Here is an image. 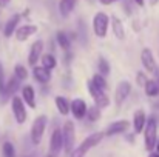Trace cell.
<instances>
[{"instance_id": "cell-1", "label": "cell", "mask_w": 159, "mask_h": 157, "mask_svg": "<svg viewBox=\"0 0 159 157\" xmlns=\"http://www.w3.org/2000/svg\"><path fill=\"white\" fill-rule=\"evenodd\" d=\"M104 137H105L104 133H94V134H90L85 140H82V143H80L76 150L71 151L70 157H84L90 150H91V148H94L96 145H99V143L102 142Z\"/></svg>"}, {"instance_id": "cell-2", "label": "cell", "mask_w": 159, "mask_h": 157, "mask_svg": "<svg viewBox=\"0 0 159 157\" xmlns=\"http://www.w3.org/2000/svg\"><path fill=\"white\" fill-rule=\"evenodd\" d=\"M142 131H144V139H145V148L148 151H153L156 140H158V123H156V120L153 117L147 119Z\"/></svg>"}, {"instance_id": "cell-3", "label": "cell", "mask_w": 159, "mask_h": 157, "mask_svg": "<svg viewBox=\"0 0 159 157\" xmlns=\"http://www.w3.org/2000/svg\"><path fill=\"white\" fill-rule=\"evenodd\" d=\"M62 140H63V150L70 156L71 151L74 150V143H76V128L71 120L65 122V125L62 128Z\"/></svg>"}, {"instance_id": "cell-4", "label": "cell", "mask_w": 159, "mask_h": 157, "mask_svg": "<svg viewBox=\"0 0 159 157\" xmlns=\"http://www.w3.org/2000/svg\"><path fill=\"white\" fill-rule=\"evenodd\" d=\"M47 123H48V119L47 116H37L33 122V126H31V142L34 145H39L42 142V137L45 134V129H47Z\"/></svg>"}, {"instance_id": "cell-5", "label": "cell", "mask_w": 159, "mask_h": 157, "mask_svg": "<svg viewBox=\"0 0 159 157\" xmlns=\"http://www.w3.org/2000/svg\"><path fill=\"white\" fill-rule=\"evenodd\" d=\"M108 26H110V17L105 12H98L93 17V31L98 39H105Z\"/></svg>"}, {"instance_id": "cell-6", "label": "cell", "mask_w": 159, "mask_h": 157, "mask_svg": "<svg viewBox=\"0 0 159 157\" xmlns=\"http://www.w3.org/2000/svg\"><path fill=\"white\" fill-rule=\"evenodd\" d=\"M11 109H12V114H14V119L19 125L25 123L26 122V108H25V102L22 100V97L19 96H12L11 97Z\"/></svg>"}, {"instance_id": "cell-7", "label": "cell", "mask_w": 159, "mask_h": 157, "mask_svg": "<svg viewBox=\"0 0 159 157\" xmlns=\"http://www.w3.org/2000/svg\"><path fill=\"white\" fill-rule=\"evenodd\" d=\"M87 86H88V93H90V96L93 97V100H94V103H96L98 108H107V106L110 105V99H108V96L105 94V91L96 88V86L93 85L91 80L87 83Z\"/></svg>"}, {"instance_id": "cell-8", "label": "cell", "mask_w": 159, "mask_h": 157, "mask_svg": "<svg viewBox=\"0 0 159 157\" xmlns=\"http://www.w3.org/2000/svg\"><path fill=\"white\" fill-rule=\"evenodd\" d=\"M141 62L145 68L147 72H152V74H156L158 72V65H156V60H155V55L150 48H144L141 52Z\"/></svg>"}, {"instance_id": "cell-9", "label": "cell", "mask_w": 159, "mask_h": 157, "mask_svg": "<svg viewBox=\"0 0 159 157\" xmlns=\"http://www.w3.org/2000/svg\"><path fill=\"white\" fill-rule=\"evenodd\" d=\"M130 93H131V83H130L128 80L119 82V85H117V88H116V94H114L116 103L117 105L124 103V102L127 100V97L130 96Z\"/></svg>"}, {"instance_id": "cell-10", "label": "cell", "mask_w": 159, "mask_h": 157, "mask_svg": "<svg viewBox=\"0 0 159 157\" xmlns=\"http://www.w3.org/2000/svg\"><path fill=\"white\" fill-rule=\"evenodd\" d=\"M37 33V26L36 25H22V26H17V29L14 31L16 34V39L19 42H25L28 40L33 34Z\"/></svg>"}, {"instance_id": "cell-11", "label": "cell", "mask_w": 159, "mask_h": 157, "mask_svg": "<svg viewBox=\"0 0 159 157\" xmlns=\"http://www.w3.org/2000/svg\"><path fill=\"white\" fill-rule=\"evenodd\" d=\"M130 128V122L128 120H117V122H113L111 125H108V128L105 129V136H116V134H122L125 133L127 129Z\"/></svg>"}, {"instance_id": "cell-12", "label": "cell", "mask_w": 159, "mask_h": 157, "mask_svg": "<svg viewBox=\"0 0 159 157\" xmlns=\"http://www.w3.org/2000/svg\"><path fill=\"white\" fill-rule=\"evenodd\" d=\"M87 103H85V100H82V99H74L71 103H70V111L73 112V116L77 119V120H82L84 117H85V114H87Z\"/></svg>"}, {"instance_id": "cell-13", "label": "cell", "mask_w": 159, "mask_h": 157, "mask_svg": "<svg viewBox=\"0 0 159 157\" xmlns=\"http://www.w3.org/2000/svg\"><path fill=\"white\" fill-rule=\"evenodd\" d=\"M42 51H43V42H42V40H36V42L31 45V50H30V54H28V63H30L31 66L37 65V62L40 60Z\"/></svg>"}, {"instance_id": "cell-14", "label": "cell", "mask_w": 159, "mask_h": 157, "mask_svg": "<svg viewBox=\"0 0 159 157\" xmlns=\"http://www.w3.org/2000/svg\"><path fill=\"white\" fill-rule=\"evenodd\" d=\"M63 148V140H62V129L56 128L51 134L50 139V153L51 154H57L60 150Z\"/></svg>"}, {"instance_id": "cell-15", "label": "cell", "mask_w": 159, "mask_h": 157, "mask_svg": "<svg viewBox=\"0 0 159 157\" xmlns=\"http://www.w3.org/2000/svg\"><path fill=\"white\" fill-rule=\"evenodd\" d=\"M19 23H20V14H14V15H11V17L8 19L5 28H3V36H5L6 39L11 37V36H14V31L17 29Z\"/></svg>"}, {"instance_id": "cell-16", "label": "cell", "mask_w": 159, "mask_h": 157, "mask_svg": "<svg viewBox=\"0 0 159 157\" xmlns=\"http://www.w3.org/2000/svg\"><path fill=\"white\" fill-rule=\"evenodd\" d=\"M33 76L40 83H48L51 79V69H47L43 66H33Z\"/></svg>"}, {"instance_id": "cell-17", "label": "cell", "mask_w": 159, "mask_h": 157, "mask_svg": "<svg viewBox=\"0 0 159 157\" xmlns=\"http://www.w3.org/2000/svg\"><path fill=\"white\" fill-rule=\"evenodd\" d=\"M145 122H147V116L144 112V109H138L133 116V128H134V133H142L144 126H145Z\"/></svg>"}, {"instance_id": "cell-18", "label": "cell", "mask_w": 159, "mask_h": 157, "mask_svg": "<svg viewBox=\"0 0 159 157\" xmlns=\"http://www.w3.org/2000/svg\"><path fill=\"white\" fill-rule=\"evenodd\" d=\"M22 100L28 105L30 108H36V93H34V88L31 85H26L23 86L22 89Z\"/></svg>"}, {"instance_id": "cell-19", "label": "cell", "mask_w": 159, "mask_h": 157, "mask_svg": "<svg viewBox=\"0 0 159 157\" xmlns=\"http://www.w3.org/2000/svg\"><path fill=\"white\" fill-rule=\"evenodd\" d=\"M19 83H20V80L14 76V77H11L9 80H6L5 82V89H3V93H2V96L3 97H8V96H14V93L19 89Z\"/></svg>"}, {"instance_id": "cell-20", "label": "cell", "mask_w": 159, "mask_h": 157, "mask_svg": "<svg viewBox=\"0 0 159 157\" xmlns=\"http://www.w3.org/2000/svg\"><path fill=\"white\" fill-rule=\"evenodd\" d=\"M76 2L77 0H60L59 2V12H60V15L62 17H68L74 11Z\"/></svg>"}, {"instance_id": "cell-21", "label": "cell", "mask_w": 159, "mask_h": 157, "mask_svg": "<svg viewBox=\"0 0 159 157\" xmlns=\"http://www.w3.org/2000/svg\"><path fill=\"white\" fill-rule=\"evenodd\" d=\"M54 103H56L57 111H59L62 116H66V114L70 112V102H68L63 96H57V97L54 99Z\"/></svg>"}, {"instance_id": "cell-22", "label": "cell", "mask_w": 159, "mask_h": 157, "mask_svg": "<svg viewBox=\"0 0 159 157\" xmlns=\"http://www.w3.org/2000/svg\"><path fill=\"white\" fill-rule=\"evenodd\" d=\"M113 23V31H114V36L117 37V39H125V29H124V25H122V22L117 19V17H113V19H110Z\"/></svg>"}, {"instance_id": "cell-23", "label": "cell", "mask_w": 159, "mask_h": 157, "mask_svg": "<svg viewBox=\"0 0 159 157\" xmlns=\"http://www.w3.org/2000/svg\"><path fill=\"white\" fill-rule=\"evenodd\" d=\"M144 89H145V94L150 96V97H155L159 94V83H156L155 80H147L145 85H144Z\"/></svg>"}, {"instance_id": "cell-24", "label": "cell", "mask_w": 159, "mask_h": 157, "mask_svg": "<svg viewBox=\"0 0 159 157\" xmlns=\"http://www.w3.org/2000/svg\"><path fill=\"white\" fill-rule=\"evenodd\" d=\"M40 62H42V66L47 68V69H53L57 65V60H56V57L53 54H42L40 55Z\"/></svg>"}, {"instance_id": "cell-25", "label": "cell", "mask_w": 159, "mask_h": 157, "mask_svg": "<svg viewBox=\"0 0 159 157\" xmlns=\"http://www.w3.org/2000/svg\"><path fill=\"white\" fill-rule=\"evenodd\" d=\"M56 40H57V45L63 50V51H68L70 50V39H68V36L63 33V31H59L57 34H56Z\"/></svg>"}, {"instance_id": "cell-26", "label": "cell", "mask_w": 159, "mask_h": 157, "mask_svg": "<svg viewBox=\"0 0 159 157\" xmlns=\"http://www.w3.org/2000/svg\"><path fill=\"white\" fill-rule=\"evenodd\" d=\"M91 82H93V85H94L96 88H99V89H102V91H105L107 88H108L105 77H104L102 74H94L93 79H91Z\"/></svg>"}, {"instance_id": "cell-27", "label": "cell", "mask_w": 159, "mask_h": 157, "mask_svg": "<svg viewBox=\"0 0 159 157\" xmlns=\"http://www.w3.org/2000/svg\"><path fill=\"white\" fill-rule=\"evenodd\" d=\"M98 68H99V74H102V76H108V74H110V71H111L108 60H107L105 57H102V55L99 57V62H98Z\"/></svg>"}, {"instance_id": "cell-28", "label": "cell", "mask_w": 159, "mask_h": 157, "mask_svg": "<svg viewBox=\"0 0 159 157\" xmlns=\"http://www.w3.org/2000/svg\"><path fill=\"white\" fill-rule=\"evenodd\" d=\"M85 117H88L90 122H96V120H99V117H101V108H98V106L87 108V114H85Z\"/></svg>"}, {"instance_id": "cell-29", "label": "cell", "mask_w": 159, "mask_h": 157, "mask_svg": "<svg viewBox=\"0 0 159 157\" xmlns=\"http://www.w3.org/2000/svg\"><path fill=\"white\" fill-rule=\"evenodd\" d=\"M2 153H3V157H16V148L11 142H5L2 145Z\"/></svg>"}, {"instance_id": "cell-30", "label": "cell", "mask_w": 159, "mask_h": 157, "mask_svg": "<svg viewBox=\"0 0 159 157\" xmlns=\"http://www.w3.org/2000/svg\"><path fill=\"white\" fill-rule=\"evenodd\" d=\"M14 76L19 79V80H25L28 77V71L23 65H16L14 66Z\"/></svg>"}, {"instance_id": "cell-31", "label": "cell", "mask_w": 159, "mask_h": 157, "mask_svg": "<svg viewBox=\"0 0 159 157\" xmlns=\"http://www.w3.org/2000/svg\"><path fill=\"white\" fill-rule=\"evenodd\" d=\"M136 80H138L139 86H144V85H145V82H147V77L144 76V72H138V77H136Z\"/></svg>"}, {"instance_id": "cell-32", "label": "cell", "mask_w": 159, "mask_h": 157, "mask_svg": "<svg viewBox=\"0 0 159 157\" xmlns=\"http://www.w3.org/2000/svg\"><path fill=\"white\" fill-rule=\"evenodd\" d=\"M3 89H5V77H3V69H2L0 71V96H2Z\"/></svg>"}, {"instance_id": "cell-33", "label": "cell", "mask_w": 159, "mask_h": 157, "mask_svg": "<svg viewBox=\"0 0 159 157\" xmlns=\"http://www.w3.org/2000/svg\"><path fill=\"white\" fill-rule=\"evenodd\" d=\"M9 2L11 0H0V8H6L9 5Z\"/></svg>"}, {"instance_id": "cell-34", "label": "cell", "mask_w": 159, "mask_h": 157, "mask_svg": "<svg viewBox=\"0 0 159 157\" xmlns=\"http://www.w3.org/2000/svg\"><path fill=\"white\" fill-rule=\"evenodd\" d=\"M102 5H111V3H114V2H117V0H99Z\"/></svg>"}, {"instance_id": "cell-35", "label": "cell", "mask_w": 159, "mask_h": 157, "mask_svg": "<svg viewBox=\"0 0 159 157\" xmlns=\"http://www.w3.org/2000/svg\"><path fill=\"white\" fill-rule=\"evenodd\" d=\"M134 2H136L139 6H144V0H134Z\"/></svg>"}, {"instance_id": "cell-36", "label": "cell", "mask_w": 159, "mask_h": 157, "mask_svg": "<svg viewBox=\"0 0 159 157\" xmlns=\"http://www.w3.org/2000/svg\"><path fill=\"white\" fill-rule=\"evenodd\" d=\"M148 157H159V153H150Z\"/></svg>"}, {"instance_id": "cell-37", "label": "cell", "mask_w": 159, "mask_h": 157, "mask_svg": "<svg viewBox=\"0 0 159 157\" xmlns=\"http://www.w3.org/2000/svg\"><path fill=\"white\" fill-rule=\"evenodd\" d=\"M158 2H159V0H150V5H152V6H155Z\"/></svg>"}, {"instance_id": "cell-38", "label": "cell", "mask_w": 159, "mask_h": 157, "mask_svg": "<svg viewBox=\"0 0 159 157\" xmlns=\"http://www.w3.org/2000/svg\"><path fill=\"white\" fill-rule=\"evenodd\" d=\"M155 148H156V153H159V140H156V145H155Z\"/></svg>"}, {"instance_id": "cell-39", "label": "cell", "mask_w": 159, "mask_h": 157, "mask_svg": "<svg viewBox=\"0 0 159 157\" xmlns=\"http://www.w3.org/2000/svg\"><path fill=\"white\" fill-rule=\"evenodd\" d=\"M2 69H3V68H2V63H0V71H2Z\"/></svg>"}]
</instances>
